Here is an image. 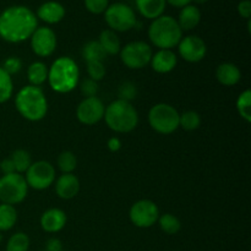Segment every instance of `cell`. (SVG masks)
<instances>
[{"label":"cell","instance_id":"60d3db41","mask_svg":"<svg viewBox=\"0 0 251 251\" xmlns=\"http://www.w3.org/2000/svg\"><path fill=\"white\" fill-rule=\"evenodd\" d=\"M107 147L109 151L112 152H118L120 149H122V141L118 137H110L107 141Z\"/></svg>","mask_w":251,"mask_h":251},{"label":"cell","instance_id":"9a60e30c","mask_svg":"<svg viewBox=\"0 0 251 251\" xmlns=\"http://www.w3.org/2000/svg\"><path fill=\"white\" fill-rule=\"evenodd\" d=\"M150 64L156 73L168 74L176 69L178 58L172 49H159L152 55Z\"/></svg>","mask_w":251,"mask_h":251},{"label":"cell","instance_id":"7bdbcfd3","mask_svg":"<svg viewBox=\"0 0 251 251\" xmlns=\"http://www.w3.org/2000/svg\"><path fill=\"white\" fill-rule=\"evenodd\" d=\"M196 2V4H205L206 1H207V0H191V2Z\"/></svg>","mask_w":251,"mask_h":251},{"label":"cell","instance_id":"ba28073f","mask_svg":"<svg viewBox=\"0 0 251 251\" xmlns=\"http://www.w3.org/2000/svg\"><path fill=\"white\" fill-rule=\"evenodd\" d=\"M104 20L109 29L114 32H126L136 26V14L131 6L124 2L109 4L104 12Z\"/></svg>","mask_w":251,"mask_h":251},{"label":"cell","instance_id":"8fae6325","mask_svg":"<svg viewBox=\"0 0 251 251\" xmlns=\"http://www.w3.org/2000/svg\"><path fill=\"white\" fill-rule=\"evenodd\" d=\"M159 208L153 201L139 200L130 207L129 218L135 227L150 228L157 223L159 218Z\"/></svg>","mask_w":251,"mask_h":251},{"label":"cell","instance_id":"7a4b0ae2","mask_svg":"<svg viewBox=\"0 0 251 251\" xmlns=\"http://www.w3.org/2000/svg\"><path fill=\"white\" fill-rule=\"evenodd\" d=\"M47 81L54 92L70 93L80 82V69L70 56H60L48 68Z\"/></svg>","mask_w":251,"mask_h":251},{"label":"cell","instance_id":"ffe728a7","mask_svg":"<svg viewBox=\"0 0 251 251\" xmlns=\"http://www.w3.org/2000/svg\"><path fill=\"white\" fill-rule=\"evenodd\" d=\"M240 77H242V73L235 64L222 63L217 66L216 78L221 85L230 87V86L237 85L240 81Z\"/></svg>","mask_w":251,"mask_h":251},{"label":"cell","instance_id":"5bb4252c","mask_svg":"<svg viewBox=\"0 0 251 251\" xmlns=\"http://www.w3.org/2000/svg\"><path fill=\"white\" fill-rule=\"evenodd\" d=\"M176 47L181 58L188 63H199L207 53L205 41L199 36L183 37Z\"/></svg>","mask_w":251,"mask_h":251},{"label":"cell","instance_id":"d6a6232c","mask_svg":"<svg viewBox=\"0 0 251 251\" xmlns=\"http://www.w3.org/2000/svg\"><path fill=\"white\" fill-rule=\"evenodd\" d=\"M137 96V87L135 83L130 82V81H125L118 88V100H126V102H131L135 100Z\"/></svg>","mask_w":251,"mask_h":251},{"label":"cell","instance_id":"74e56055","mask_svg":"<svg viewBox=\"0 0 251 251\" xmlns=\"http://www.w3.org/2000/svg\"><path fill=\"white\" fill-rule=\"evenodd\" d=\"M238 14L243 17V19L250 20L251 17V1L250 0H242L238 4Z\"/></svg>","mask_w":251,"mask_h":251},{"label":"cell","instance_id":"f546056e","mask_svg":"<svg viewBox=\"0 0 251 251\" xmlns=\"http://www.w3.org/2000/svg\"><path fill=\"white\" fill-rule=\"evenodd\" d=\"M237 110L239 113L240 117L245 120V122H251V92L250 90H245L242 92L238 97L237 103Z\"/></svg>","mask_w":251,"mask_h":251},{"label":"cell","instance_id":"44dd1931","mask_svg":"<svg viewBox=\"0 0 251 251\" xmlns=\"http://www.w3.org/2000/svg\"><path fill=\"white\" fill-rule=\"evenodd\" d=\"M136 9L145 19L154 20L162 16L166 10V0H135Z\"/></svg>","mask_w":251,"mask_h":251},{"label":"cell","instance_id":"836d02e7","mask_svg":"<svg viewBox=\"0 0 251 251\" xmlns=\"http://www.w3.org/2000/svg\"><path fill=\"white\" fill-rule=\"evenodd\" d=\"M87 74L91 80L98 81L103 80L105 76V66L102 61H88L87 63Z\"/></svg>","mask_w":251,"mask_h":251},{"label":"cell","instance_id":"ab89813d","mask_svg":"<svg viewBox=\"0 0 251 251\" xmlns=\"http://www.w3.org/2000/svg\"><path fill=\"white\" fill-rule=\"evenodd\" d=\"M0 171L2 172V176L16 173V171H15V166L14 163H12L11 158H5L0 162Z\"/></svg>","mask_w":251,"mask_h":251},{"label":"cell","instance_id":"8992f818","mask_svg":"<svg viewBox=\"0 0 251 251\" xmlns=\"http://www.w3.org/2000/svg\"><path fill=\"white\" fill-rule=\"evenodd\" d=\"M179 118L180 114L173 105L158 103L150 109L149 124L158 134L169 135L178 130Z\"/></svg>","mask_w":251,"mask_h":251},{"label":"cell","instance_id":"e0dca14e","mask_svg":"<svg viewBox=\"0 0 251 251\" xmlns=\"http://www.w3.org/2000/svg\"><path fill=\"white\" fill-rule=\"evenodd\" d=\"M66 213L60 208H49L41 216V227L47 233H58L65 227Z\"/></svg>","mask_w":251,"mask_h":251},{"label":"cell","instance_id":"4fadbf2b","mask_svg":"<svg viewBox=\"0 0 251 251\" xmlns=\"http://www.w3.org/2000/svg\"><path fill=\"white\" fill-rule=\"evenodd\" d=\"M105 107L98 97L83 98L77 105L76 117L83 125H95L100 123L104 117Z\"/></svg>","mask_w":251,"mask_h":251},{"label":"cell","instance_id":"cb8c5ba5","mask_svg":"<svg viewBox=\"0 0 251 251\" xmlns=\"http://www.w3.org/2000/svg\"><path fill=\"white\" fill-rule=\"evenodd\" d=\"M17 221V211L15 206L0 203V232H7Z\"/></svg>","mask_w":251,"mask_h":251},{"label":"cell","instance_id":"d4e9b609","mask_svg":"<svg viewBox=\"0 0 251 251\" xmlns=\"http://www.w3.org/2000/svg\"><path fill=\"white\" fill-rule=\"evenodd\" d=\"M82 56L86 60V63H88V61H102L103 63L108 55L107 53L103 50L100 42L90 41L83 46Z\"/></svg>","mask_w":251,"mask_h":251},{"label":"cell","instance_id":"b9f144b4","mask_svg":"<svg viewBox=\"0 0 251 251\" xmlns=\"http://www.w3.org/2000/svg\"><path fill=\"white\" fill-rule=\"evenodd\" d=\"M167 4L172 5V6L174 7H184L186 6V5L191 4V0H166Z\"/></svg>","mask_w":251,"mask_h":251},{"label":"cell","instance_id":"83f0119b","mask_svg":"<svg viewBox=\"0 0 251 251\" xmlns=\"http://www.w3.org/2000/svg\"><path fill=\"white\" fill-rule=\"evenodd\" d=\"M14 93L12 77L0 66V104L7 102Z\"/></svg>","mask_w":251,"mask_h":251},{"label":"cell","instance_id":"ac0fdd59","mask_svg":"<svg viewBox=\"0 0 251 251\" xmlns=\"http://www.w3.org/2000/svg\"><path fill=\"white\" fill-rule=\"evenodd\" d=\"M80 191V180L73 173L63 174L55 181V193L63 200H71Z\"/></svg>","mask_w":251,"mask_h":251},{"label":"cell","instance_id":"9c48e42d","mask_svg":"<svg viewBox=\"0 0 251 251\" xmlns=\"http://www.w3.org/2000/svg\"><path fill=\"white\" fill-rule=\"evenodd\" d=\"M120 59L126 68L139 70L149 65L151 61L152 48L150 44L142 41L130 42L120 49Z\"/></svg>","mask_w":251,"mask_h":251},{"label":"cell","instance_id":"d590c367","mask_svg":"<svg viewBox=\"0 0 251 251\" xmlns=\"http://www.w3.org/2000/svg\"><path fill=\"white\" fill-rule=\"evenodd\" d=\"M100 87H98V82L91 80V78H86L80 83V91L85 98L90 97H97V93Z\"/></svg>","mask_w":251,"mask_h":251},{"label":"cell","instance_id":"7c38bea8","mask_svg":"<svg viewBox=\"0 0 251 251\" xmlns=\"http://www.w3.org/2000/svg\"><path fill=\"white\" fill-rule=\"evenodd\" d=\"M29 41H31L32 51L41 58L50 56L55 51L58 44L55 32L47 26L37 27Z\"/></svg>","mask_w":251,"mask_h":251},{"label":"cell","instance_id":"d6986e66","mask_svg":"<svg viewBox=\"0 0 251 251\" xmlns=\"http://www.w3.org/2000/svg\"><path fill=\"white\" fill-rule=\"evenodd\" d=\"M201 21V11L196 5L189 4L181 7L176 22L180 26L181 31H191L196 28Z\"/></svg>","mask_w":251,"mask_h":251},{"label":"cell","instance_id":"f35d334b","mask_svg":"<svg viewBox=\"0 0 251 251\" xmlns=\"http://www.w3.org/2000/svg\"><path fill=\"white\" fill-rule=\"evenodd\" d=\"M43 251H64L63 243L56 238H50L49 240H47Z\"/></svg>","mask_w":251,"mask_h":251},{"label":"cell","instance_id":"603a6c76","mask_svg":"<svg viewBox=\"0 0 251 251\" xmlns=\"http://www.w3.org/2000/svg\"><path fill=\"white\" fill-rule=\"evenodd\" d=\"M27 78L29 85L39 87L48 78V66L42 61H34L27 69Z\"/></svg>","mask_w":251,"mask_h":251},{"label":"cell","instance_id":"8d00e7d4","mask_svg":"<svg viewBox=\"0 0 251 251\" xmlns=\"http://www.w3.org/2000/svg\"><path fill=\"white\" fill-rule=\"evenodd\" d=\"M2 69L9 74L10 76L15 75V74L20 73L22 69V61L21 59L17 58V56H9L7 59H5V61L2 63Z\"/></svg>","mask_w":251,"mask_h":251},{"label":"cell","instance_id":"1f68e13d","mask_svg":"<svg viewBox=\"0 0 251 251\" xmlns=\"http://www.w3.org/2000/svg\"><path fill=\"white\" fill-rule=\"evenodd\" d=\"M56 163L63 174L73 173L77 167V158H76L75 153H73L71 151H64L58 156Z\"/></svg>","mask_w":251,"mask_h":251},{"label":"cell","instance_id":"277c9868","mask_svg":"<svg viewBox=\"0 0 251 251\" xmlns=\"http://www.w3.org/2000/svg\"><path fill=\"white\" fill-rule=\"evenodd\" d=\"M103 119L105 120L107 126L114 132L127 134L139 124V113L131 102L115 100L108 107H105Z\"/></svg>","mask_w":251,"mask_h":251},{"label":"cell","instance_id":"6da1fadb","mask_svg":"<svg viewBox=\"0 0 251 251\" xmlns=\"http://www.w3.org/2000/svg\"><path fill=\"white\" fill-rule=\"evenodd\" d=\"M37 27L36 14L24 5H12L0 12V38L9 43L27 41Z\"/></svg>","mask_w":251,"mask_h":251},{"label":"cell","instance_id":"30bf717a","mask_svg":"<svg viewBox=\"0 0 251 251\" xmlns=\"http://www.w3.org/2000/svg\"><path fill=\"white\" fill-rule=\"evenodd\" d=\"M26 183L34 190H46L55 181V168L47 161L32 162L26 172Z\"/></svg>","mask_w":251,"mask_h":251},{"label":"cell","instance_id":"484cf974","mask_svg":"<svg viewBox=\"0 0 251 251\" xmlns=\"http://www.w3.org/2000/svg\"><path fill=\"white\" fill-rule=\"evenodd\" d=\"M157 222H158L159 228L168 235L176 234L181 229L180 220L172 213H164V215L159 216Z\"/></svg>","mask_w":251,"mask_h":251},{"label":"cell","instance_id":"4dcf8cb0","mask_svg":"<svg viewBox=\"0 0 251 251\" xmlns=\"http://www.w3.org/2000/svg\"><path fill=\"white\" fill-rule=\"evenodd\" d=\"M29 238L26 233L17 232L9 238L6 251H28Z\"/></svg>","mask_w":251,"mask_h":251},{"label":"cell","instance_id":"e575fe53","mask_svg":"<svg viewBox=\"0 0 251 251\" xmlns=\"http://www.w3.org/2000/svg\"><path fill=\"white\" fill-rule=\"evenodd\" d=\"M108 6H109V0H85V7L91 14H104Z\"/></svg>","mask_w":251,"mask_h":251},{"label":"cell","instance_id":"2e32d148","mask_svg":"<svg viewBox=\"0 0 251 251\" xmlns=\"http://www.w3.org/2000/svg\"><path fill=\"white\" fill-rule=\"evenodd\" d=\"M36 16L37 19L42 20V21L46 22V24H59V22L65 17V7H64L63 4H60L59 1L49 0V1L43 2V4L38 7Z\"/></svg>","mask_w":251,"mask_h":251},{"label":"cell","instance_id":"7402d4cb","mask_svg":"<svg viewBox=\"0 0 251 251\" xmlns=\"http://www.w3.org/2000/svg\"><path fill=\"white\" fill-rule=\"evenodd\" d=\"M98 42L102 46L103 50L107 53V55H115V54L120 53L122 43H120L117 32L112 31V29H104L100 32Z\"/></svg>","mask_w":251,"mask_h":251},{"label":"cell","instance_id":"f1b7e54d","mask_svg":"<svg viewBox=\"0 0 251 251\" xmlns=\"http://www.w3.org/2000/svg\"><path fill=\"white\" fill-rule=\"evenodd\" d=\"M201 125V117L195 110H188L180 114L179 118V127H183L186 131H194Z\"/></svg>","mask_w":251,"mask_h":251},{"label":"cell","instance_id":"52a82bcc","mask_svg":"<svg viewBox=\"0 0 251 251\" xmlns=\"http://www.w3.org/2000/svg\"><path fill=\"white\" fill-rule=\"evenodd\" d=\"M28 185L22 174L12 173L0 178V201L6 205H17L26 199Z\"/></svg>","mask_w":251,"mask_h":251},{"label":"cell","instance_id":"3957f363","mask_svg":"<svg viewBox=\"0 0 251 251\" xmlns=\"http://www.w3.org/2000/svg\"><path fill=\"white\" fill-rule=\"evenodd\" d=\"M15 107L22 118L29 122H39L48 112V100L41 87L27 85L17 92Z\"/></svg>","mask_w":251,"mask_h":251},{"label":"cell","instance_id":"4316f807","mask_svg":"<svg viewBox=\"0 0 251 251\" xmlns=\"http://www.w3.org/2000/svg\"><path fill=\"white\" fill-rule=\"evenodd\" d=\"M11 161L15 166V171L16 173L22 174V173H26L27 169L29 168V166L32 164V159L31 156L27 151L25 150H16V151L12 152L11 154Z\"/></svg>","mask_w":251,"mask_h":251},{"label":"cell","instance_id":"5b68a950","mask_svg":"<svg viewBox=\"0 0 251 251\" xmlns=\"http://www.w3.org/2000/svg\"><path fill=\"white\" fill-rule=\"evenodd\" d=\"M149 38L158 49H172L183 38V31L174 17L162 15L152 20L149 27Z\"/></svg>","mask_w":251,"mask_h":251}]
</instances>
